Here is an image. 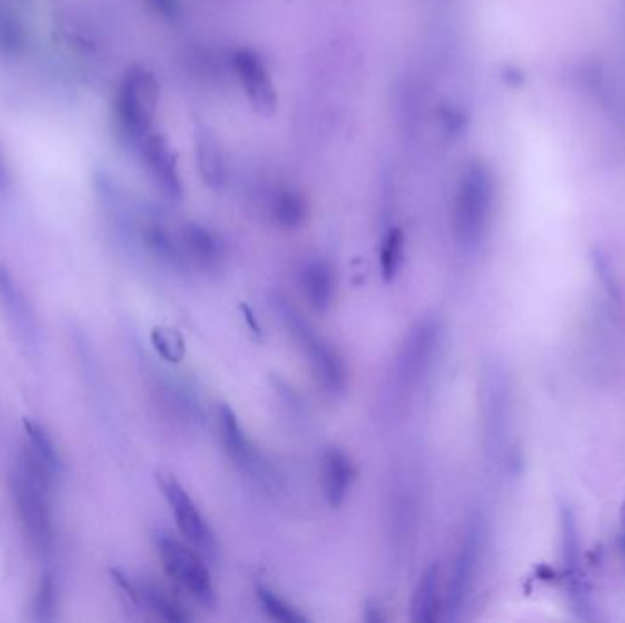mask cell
I'll use <instances>...</instances> for the list:
<instances>
[{"label": "cell", "instance_id": "5bb4252c", "mask_svg": "<svg viewBox=\"0 0 625 623\" xmlns=\"http://www.w3.org/2000/svg\"><path fill=\"white\" fill-rule=\"evenodd\" d=\"M196 165L201 180L209 187H221L227 180V161L220 141L209 131H200L194 140Z\"/></svg>", "mask_w": 625, "mask_h": 623}, {"label": "cell", "instance_id": "ffe728a7", "mask_svg": "<svg viewBox=\"0 0 625 623\" xmlns=\"http://www.w3.org/2000/svg\"><path fill=\"white\" fill-rule=\"evenodd\" d=\"M405 257V232L401 229H392L381 247V273L386 282H392Z\"/></svg>", "mask_w": 625, "mask_h": 623}, {"label": "cell", "instance_id": "52a82bcc", "mask_svg": "<svg viewBox=\"0 0 625 623\" xmlns=\"http://www.w3.org/2000/svg\"><path fill=\"white\" fill-rule=\"evenodd\" d=\"M232 64L238 79L241 81L243 92L260 115H273L278 106L277 88L268 64L253 50H238L232 57Z\"/></svg>", "mask_w": 625, "mask_h": 623}, {"label": "cell", "instance_id": "6da1fadb", "mask_svg": "<svg viewBox=\"0 0 625 623\" xmlns=\"http://www.w3.org/2000/svg\"><path fill=\"white\" fill-rule=\"evenodd\" d=\"M54 473L39 462L30 450L23 453L12 472V497L21 527L41 556H52L55 543V529L52 516L50 492Z\"/></svg>", "mask_w": 625, "mask_h": 623}, {"label": "cell", "instance_id": "ba28073f", "mask_svg": "<svg viewBox=\"0 0 625 623\" xmlns=\"http://www.w3.org/2000/svg\"><path fill=\"white\" fill-rule=\"evenodd\" d=\"M180 253L201 273H218L225 264L223 239L201 223H189L180 234Z\"/></svg>", "mask_w": 625, "mask_h": 623}, {"label": "cell", "instance_id": "603a6c76", "mask_svg": "<svg viewBox=\"0 0 625 623\" xmlns=\"http://www.w3.org/2000/svg\"><path fill=\"white\" fill-rule=\"evenodd\" d=\"M149 5L169 21H174L180 17V3L178 0H149Z\"/></svg>", "mask_w": 625, "mask_h": 623}, {"label": "cell", "instance_id": "4fadbf2b", "mask_svg": "<svg viewBox=\"0 0 625 623\" xmlns=\"http://www.w3.org/2000/svg\"><path fill=\"white\" fill-rule=\"evenodd\" d=\"M443 589H441V570L437 565H430L419 579L410 603V618L417 623H434L443 614Z\"/></svg>", "mask_w": 625, "mask_h": 623}, {"label": "cell", "instance_id": "9a60e30c", "mask_svg": "<svg viewBox=\"0 0 625 623\" xmlns=\"http://www.w3.org/2000/svg\"><path fill=\"white\" fill-rule=\"evenodd\" d=\"M435 338H437V329L432 322L423 324L415 329L410 344L405 349V356L401 362L405 383L414 385V381H417L423 375L428 365V358H432Z\"/></svg>", "mask_w": 625, "mask_h": 623}, {"label": "cell", "instance_id": "9c48e42d", "mask_svg": "<svg viewBox=\"0 0 625 623\" xmlns=\"http://www.w3.org/2000/svg\"><path fill=\"white\" fill-rule=\"evenodd\" d=\"M142 154L151 180L169 198H180L183 192L176 154L161 136H149L142 143Z\"/></svg>", "mask_w": 625, "mask_h": 623}, {"label": "cell", "instance_id": "8992f818", "mask_svg": "<svg viewBox=\"0 0 625 623\" xmlns=\"http://www.w3.org/2000/svg\"><path fill=\"white\" fill-rule=\"evenodd\" d=\"M291 333L297 336L306 355L311 375L315 377L318 388L331 397H338L346 390V383H347V371H346L344 358L329 342H326L322 336L311 331L298 318H293Z\"/></svg>", "mask_w": 625, "mask_h": 623}, {"label": "cell", "instance_id": "3957f363", "mask_svg": "<svg viewBox=\"0 0 625 623\" xmlns=\"http://www.w3.org/2000/svg\"><path fill=\"white\" fill-rule=\"evenodd\" d=\"M492 205V181L486 169L472 163L461 176L454 203V232L461 245L472 247L486 230Z\"/></svg>", "mask_w": 625, "mask_h": 623}, {"label": "cell", "instance_id": "7c38bea8", "mask_svg": "<svg viewBox=\"0 0 625 623\" xmlns=\"http://www.w3.org/2000/svg\"><path fill=\"white\" fill-rule=\"evenodd\" d=\"M302 291L315 311H329L337 298V273L331 264L324 260L308 264L302 271Z\"/></svg>", "mask_w": 625, "mask_h": 623}, {"label": "cell", "instance_id": "30bf717a", "mask_svg": "<svg viewBox=\"0 0 625 623\" xmlns=\"http://www.w3.org/2000/svg\"><path fill=\"white\" fill-rule=\"evenodd\" d=\"M320 475H322V490L326 495V501L333 509L342 507L356 479V470H355L353 461L347 457L346 452L338 448H329L324 452Z\"/></svg>", "mask_w": 625, "mask_h": 623}, {"label": "cell", "instance_id": "44dd1931", "mask_svg": "<svg viewBox=\"0 0 625 623\" xmlns=\"http://www.w3.org/2000/svg\"><path fill=\"white\" fill-rule=\"evenodd\" d=\"M57 612V585L52 574L41 578L39 590L34 603V619L35 621H54Z\"/></svg>", "mask_w": 625, "mask_h": 623}, {"label": "cell", "instance_id": "7a4b0ae2", "mask_svg": "<svg viewBox=\"0 0 625 623\" xmlns=\"http://www.w3.org/2000/svg\"><path fill=\"white\" fill-rule=\"evenodd\" d=\"M158 104L160 84L154 73L142 68L131 70L121 81L115 97L119 132L134 143H143L151 136Z\"/></svg>", "mask_w": 625, "mask_h": 623}, {"label": "cell", "instance_id": "e0dca14e", "mask_svg": "<svg viewBox=\"0 0 625 623\" xmlns=\"http://www.w3.org/2000/svg\"><path fill=\"white\" fill-rule=\"evenodd\" d=\"M0 304L14 318V326L28 331V304L6 266L0 264Z\"/></svg>", "mask_w": 625, "mask_h": 623}, {"label": "cell", "instance_id": "8fae6325", "mask_svg": "<svg viewBox=\"0 0 625 623\" xmlns=\"http://www.w3.org/2000/svg\"><path fill=\"white\" fill-rule=\"evenodd\" d=\"M218 433L227 457L243 470H253L257 464V450L245 433L238 415L227 406L218 408Z\"/></svg>", "mask_w": 625, "mask_h": 623}, {"label": "cell", "instance_id": "7402d4cb", "mask_svg": "<svg viewBox=\"0 0 625 623\" xmlns=\"http://www.w3.org/2000/svg\"><path fill=\"white\" fill-rule=\"evenodd\" d=\"M152 342L156 346V349L169 360H180L181 353H183V342L181 338L171 331V329H154L152 333Z\"/></svg>", "mask_w": 625, "mask_h": 623}, {"label": "cell", "instance_id": "5b68a950", "mask_svg": "<svg viewBox=\"0 0 625 623\" xmlns=\"http://www.w3.org/2000/svg\"><path fill=\"white\" fill-rule=\"evenodd\" d=\"M158 484L165 495L167 503L174 514V520L185 538V541L196 549L203 558L214 560L218 554L216 536L207 523L205 516L194 503L189 492L171 473H158Z\"/></svg>", "mask_w": 625, "mask_h": 623}, {"label": "cell", "instance_id": "2e32d148", "mask_svg": "<svg viewBox=\"0 0 625 623\" xmlns=\"http://www.w3.org/2000/svg\"><path fill=\"white\" fill-rule=\"evenodd\" d=\"M23 424H24V432H26V435L30 439V452H32V455L39 462H43L54 475L59 473V470H61V457H59V452L55 448V443L50 437V433L46 432V428L43 424H39L37 421L28 419V417L23 419Z\"/></svg>", "mask_w": 625, "mask_h": 623}, {"label": "cell", "instance_id": "ac0fdd59", "mask_svg": "<svg viewBox=\"0 0 625 623\" xmlns=\"http://www.w3.org/2000/svg\"><path fill=\"white\" fill-rule=\"evenodd\" d=\"M275 219L286 229H297L308 216V203L304 196L291 189H282L273 203Z\"/></svg>", "mask_w": 625, "mask_h": 623}, {"label": "cell", "instance_id": "d6986e66", "mask_svg": "<svg viewBox=\"0 0 625 623\" xmlns=\"http://www.w3.org/2000/svg\"><path fill=\"white\" fill-rule=\"evenodd\" d=\"M257 598H259V603L262 605L264 612L278 623L308 621V618L297 607H293L288 599H284L282 596H278L277 592H273L268 587H257Z\"/></svg>", "mask_w": 625, "mask_h": 623}, {"label": "cell", "instance_id": "277c9868", "mask_svg": "<svg viewBox=\"0 0 625 623\" xmlns=\"http://www.w3.org/2000/svg\"><path fill=\"white\" fill-rule=\"evenodd\" d=\"M158 550L161 565L174 585L198 603L212 607L216 601V589L203 556L189 543H181L169 536L158 540Z\"/></svg>", "mask_w": 625, "mask_h": 623}]
</instances>
